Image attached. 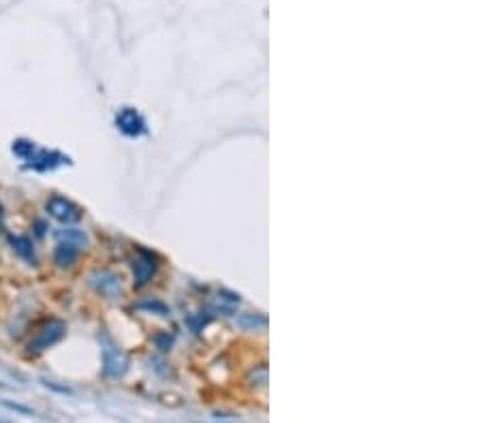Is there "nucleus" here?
I'll list each match as a JSON object with an SVG mask.
<instances>
[{
	"mask_svg": "<svg viewBox=\"0 0 481 423\" xmlns=\"http://www.w3.org/2000/svg\"><path fill=\"white\" fill-rule=\"evenodd\" d=\"M45 207H47V212H49V216L51 219H56L58 223H63V225H75L79 219H82V209L73 203V201H69V199H65V197H51V199H47V203H45Z\"/></svg>",
	"mask_w": 481,
	"mask_h": 423,
	"instance_id": "obj_3",
	"label": "nucleus"
},
{
	"mask_svg": "<svg viewBox=\"0 0 481 423\" xmlns=\"http://www.w3.org/2000/svg\"><path fill=\"white\" fill-rule=\"evenodd\" d=\"M116 129L127 135V137H141L146 135V120L133 110V108H122L120 114L116 116Z\"/></svg>",
	"mask_w": 481,
	"mask_h": 423,
	"instance_id": "obj_5",
	"label": "nucleus"
},
{
	"mask_svg": "<svg viewBox=\"0 0 481 423\" xmlns=\"http://www.w3.org/2000/svg\"><path fill=\"white\" fill-rule=\"evenodd\" d=\"M0 423H9V421H3V419H0Z\"/></svg>",
	"mask_w": 481,
	"mask_h": 423,
	"instance_id": "obj_15",
	"label": "nucleus"
},
{
	"mask_svg": "<svg viewBox=\"0 0 481 423\" xmlns=\"http://www.w3.org/2000/svg\"><path fill=\"white\" fill-rule=\"evenodd\" d=\"M56 237H58V242H71V244H75V246H79V248L88 244L86 233H84V231H79V229H73V227L56 231Z\"/></svg>",
	"mask_w": 481,
	"mask_h": 423,
	"instance_id": "obj_10",
	"label": "nucleus"
},
{
	"mask_svg": "<svg viewBox=\"0 0 481 423\" xmlns=\"http://www.w3.org/2000/svg\"><path fill=\"white\" fill-rule=\"evenodd\" d=\"M65 332H67L65 321H60V319H51V321L45 323V325L34 334V338L28 342V351H30V353H41V351L51 349L53 344H58V342L63 340Z\"/></svg>",
	"mask_w": 481,
	"mask_h": 423,
	"instance_id": "obj_1",
	"label": "nucleus"
},
{
	"mask_svg": "<svg viewBox=\"0 0 481 423\" xmlns=\"http://www.w3.org/2000/svg\"><path fill=\"white\" fill-rule=\"evenodd\" d=\"M0 225H3V205H0Z\"/></svg>",
	"mask_w": 481,
	"mask_h": 423,
	"instance_id": "obj_14",
	"label": "nucleus"
},
{
	"mask_svg": "<svg viewBox=\"0 0 481 423\" xmlns=\"http://www.w3.org/2000/svg\"><path fill=\"white\" fill-rule=\"evenodd\" d=\"M28 161H32L30 165H26L28 169H34V171H47V169H53V167H58V165H69V156L65 154H58V152H47V150H41L37 156L32 154Z\"/></svg>",
	"mask_w": 481,
	"mask_h": 423,
	"instance_id": "obj_6",
	"label": "nucleus"
},
{
	"mask_svg": "<svg viewBox=\"0 0 481 423\" xmlns=\"http://www.w3.org/2000/svg\"><path fill=\"white\" fill-rule=\"evenodd\" d=\"M133 272H135V282L139 287H143V285H148L152 280V276L156 272V263H154V256L148 250L139 248V256L133 261Z\"/></svg>",
	"mask_w": 481,
	"mask_h": 423,
	"instance_id": "obj_7",
	"label": "nucleus"
},
{
	"mask_svg": "<svg viewBox=\"0 0 481 423\" xmlns=\"http://www.w3.org/2000/svg\"><path fill=\"white\" fill-rule=\"evenodd\" d=\"M11 150H13V154H15V156L24 158V161H28V158L37 152L34 143H32V141H26V139H18V141H13Z\"/></svg>",
	"mask_w": 481,
	"mask_h": 423,
	"instance_id": "obj_11",
	"label": "nucleus"
},
{
	"mask_svg": "<svg viewBox=\"0 0 481 423\" xmlns=\"http://www.w3.org/2000/svg\"><path fill=\"white\" fill-rule=\"evenodd\" d=\"M88 280H90L92 289H94L98 295L107 297V299H116V297H120V293H122L120 278H118L116 274H112V272H107V270H94V272L90 274Z\"/></svg>",
	"mask_w": 481,
	"mask_h": 423,
	"instance_id": "obj_4",
	"label": "nucleus"
},
{
	"mask_svg": "<svg viewBox=\"0 0 481 423\" xmlns=\"http://www.w3.org/2000/svg\"><path fill=\"white\" fill-rule=\"evenodd\" d=\"M129 370V359L127 355L107 338L103 336V372L110 379H120Z\"/></svg>",
	"mask_w": 481,
	"mask_h": 423,
	"instance_id": "obj_2",
	"label": "nucleus"
},
{
	"mask_svg": "<svg viewBox=\"0 0 481 423\" xmlns=\"http://www.w3.org/2000/svg\"><path fill=\"white\" fill-rule=\"evenodd\" d=\"M137 308H148V310H158L160 314L167 312V306L160 304V301H143V304H137Z\"/></svg>",
	"mask_w": 481,
	"mask_h": 423,
	"instance_id": "obj_12",
	"label": "nucleus"
},
{
	"mask_svg": "<svg viewBox=\"0 0 481 423\" xmlns=\"http://www.w3.org/2000/svg\"><path fill=\"white\" fill-rule=\"evenodd\" d=\"M3 406H7V408H11V410H18V412H26V415H34L30 408H26V406H22V404H13V402H3Z\"/></svg>",
	"mask_w": 481,
	"mask_h": 423,
	"instance_id": "obj_13",
	"label": "nucleus"
},
{
	"mask_svg": "<svg viewBox=\"0 0 481 423\" xmlns=\"http://www.w3.org/2000/svg\"><path fill=\"white\" fill-rule=\"evenodd\" d=\"M11 244H13V250H15L22 259H26V261L30 263V266H37L34 248H32V242H30L28 237H13Z\"/></svg>",
	"mask_w": 481,
	"mask_h": 423,
	"instance_id": "obj_9",
	"label": "nucleus"
},
{
	"mask_svg": "<svg viewBox=\"0 0 481 423\" xmlns=\"http://www.w3.org/2000/svg\"><path fill=\"white\" fill-rule=\"evenodd\" d=\"M79 250L82 248L71 242H58V246L53 248V263H56L58 268H71L79 259Z\"/></svg>",
	"mask_w": 481,
	"mask_h": 423,
	"instance_id": "obj_8",
	"label": "nucleus"
}]
</instances>
